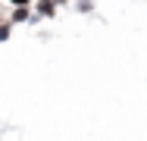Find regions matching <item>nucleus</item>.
<instances>
[{
	"label": "nucleus",
	"instance_id": "obj_1",
	"mask_svg": "<svg viewBox=\"0 0 147 141\" xmlns=\"http://www.w3.org/2000/svg\"><path fill=\"white\" fill-rule=\"evenodd\" d=\"M13 3H19V6H25V3H28V0H13Z\"/></svg>",
	"mask_w": 147,
	"mask_h": 141
},
{
	"label": "nucleus",
	"instance_id": "obj_2",
	"mask_svg": "<svg viewBox=\"0 0 147 141\" xmlns=\"http://www.w3.org/2000/svg\"><path fill=\"white\" fill-rule=\"evenodd\" d=\"M63 3H66V0H63Z\"/></svg>",
	"mask_w": 147,
	"mask_h": 141
}]
</instances>
